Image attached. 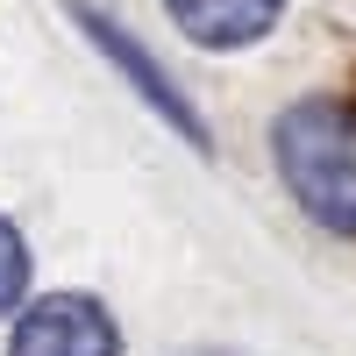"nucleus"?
Masks as SVG:
<instances>
[{
    "label": "nucleus",
    "mask_w": 356,
    "mask_h": 356,
    "mask_svg": "<svg viewBox=\"0 0 356 356\" xmlns=\"http://www.w3.org/2000/svg\"><path fill=\"white\" fill-rule=\"evenodd\" d=\"M271 157L300 214L356 243V100L307 93L271 122Z\"/></svg>",
    "instance_id": "1"
},
{
    "label": "nucleus",
    "mask_w": 356,
    "mask_h": 356,
    "mask_svg": "<svg viewBox=\"0 0 356 356\" xmlns=\"http://www.w3.org/2000/svg\"><path fill=\"white\" fill-rule=\"evenodd\" d=\"M72 22L86 29V43H93V50L107 57V65H114V72H122V79L136 86V100H143V107H157L164 122L178 129V143H193L200 157L214 150V136H207L200 107H193L186 93H178V86H171V72H164V65H157V57L143 50V43H136V36H129V29L114 22V15H100V8H86V0H72Z\"/></svg>",
    "instance_id": "2"
},
{
    "label": "nucleus",
    "mask_w": 356,
    "mask_h": 356,
    "mask_svg": "<svg viewBox=\"0 0 356 356\" xmlns=\"http://www.w3.org/2000/svg\"><path fill=\"white\" fill-rule=\"evenodd\" d=\"M8 356H122V328L86 292H43L22 307Z\"/></svg>",
    "instance_id": "3"
},
{
    "label": "nucleus",
    "mask_w": 356,
    "mask_h": 356,
    "mask_svg": "<svg viewBox=\"0 0 356 356\" xmlns=\"http://www.w3.org/2000/svg\"><path fill=\"white\" fill-rule=\"evenodd\" d=\"M164 15L200 50H243V43H264L278 29L285 0H164Z\"/></svg>",
    "instance_id": "4"
},
{
    "label": "nucleus",
    "mask_w": 356,
    "mask_h": 356,
    "mask_svg": "<svg viewBox=\"0 0 356 356\" xmlns=\"http://www.w3.org/2000/svg\"><path fill=\"white\" fill-rule=\"evenodd\" d=\"M22 300H29V243H22V228L0 214V321L22 314Z\"/></svg>",
    "instance_id": "5"
}]
</instances>
